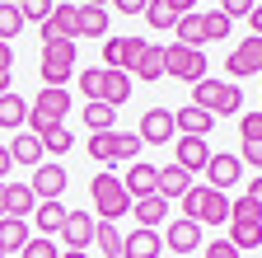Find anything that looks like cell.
Returning a JSON list of instances; mask_svg holds the SVG:
<instances>
[{
  "mask_svg": "<svg viewBox=\"0 0 262 258\" xmlns=\"http://www.w3.org/2000/svg\"><path fill=\"white\" fill-rule=\"evenodd\" d=\"M61 258H89V253H84V249H66Z\"/></svg>",
  "mask_w": 262,
  "mask_h": 258,
  "instance_id": "cell-53",
  "label": "cell"
},
{
  "mask_svg": "<svg viewBox=\"0 0 262 258\" xmlns=\"http://www.w3.org/2000/svg\"><path fill=\"white\" fill-rule=\"evenodd\" d=\"M131 211H136V221L145 225V230H155L159 221H169V202H164L159 192H150V197H136V202H131Z\"/></svg>",
  "mask_w": 262,
  "mask_h": 258,
  "instance_id": "cell-25",
  "label": "cell"
},
{
  "mask_svg": "<svg viewBox=\"0 0 262 258\" xmlns=\"http://www.w3.org/2000/svg\"><path fill=\"white\" fill-rule=\"evenodd\" d=\"M0 258H5V249H0Z\"/></svg>",
  "mask_w": 262,
  "mask_h": 258,
  "instance_id": "cell-56",
  "label": "cell"
},
{
  "mask_svg": "<svg viewBox=\"0 0 262 258\" xmlns=\"http://www.w3.org/2000/svg\"><path fill=\"white\" fill-rule=\"evenodd\" d=\"M206 258H239V249L229 244V240H211V249H206Z\"/></svg>",
  "mask_w": 262,
  "mask_h": 258,
  "instance_id": "cell-44",
  "label": "cell"
},
{
  "mask_svg": "<svg viewBox=\"0 0 262 258\" xmlns=\"http://www.w3.org/2000/svg\"><path fill=\"white\" fill-rule=\"evenodd\" d=\"M28 240H33V235H28V221H19V216H0V249H5V253H24Z\"/></svg>",
  "mask_w": 262,
  "mask_h": 258,
  "instance_id": "cell-24",
  "label": "cell"
},
{
  "mask_svg": "<svg viewBox=\"0 0 262 258\" xmlns=\"http://www.w3.org/2000/svg\"><path fill=\"white\" fill-rule=\"evenodd\" d=\"M206 71H211V66H206V52L183 47V43H169V47H164V75L196 85V80H206Z\"/></svg>",
  "mask_w": 262,
  "mask_h": 258,
  "instance_id": "cell-4",
  "label": "cell"
},
{
  "mask_svg": "<svg viewBox=\"0 0 262 258\" xmlns=\"http://www.w3.org/2000/svg\"><path fill=\"white\" fill-rule=\"evenodd\" d=\"M229 244H234L239 253L244 249H262V211L248 197L229 202Z\"/></svg>",
  "mask_w": 262,
  "mask_h": 258,
  "instance_id": "cell-3",
  "label": "cell"
},
{
  "mask_svg": "<svg viewBox=\"0 0 262 258\" xmlns=\"http://www.w3.org/2000/svg\"><path fill=\"white\" fill-rule=\"evenodd\" d=\"M14 89V71H0V94H10Z\"/></svg>",
  "mask_w": 262,
  "mask_h": 258,
  "instance_id": "cell-51",
  "label": "cell"
},
{
  "mask_svg": "<svg viewBox=\"0 0 262 258\" xmlns=\"http://www.w3.org/2000/svg\"><path fill=\"white\" fill-rule=\"evenodd\" d=\"M19 33H24V14H19V5L0 0V43H10V38H19Z\"/></svg>",
  "mask_w": 262,
  "mask_h": 258,
  "instance_id": "cell-35",
  "label": "cell"
},
{
  "mask_svg": "<svg viewBox=\"0 0 262 258\" xmlns=\"http://www.w3.org/2000/svg\"><path fill=\"white\" fill-rule=\"evenodd\" d=\"M155 183H159V169H155V165H145V160H131V169L122 174V188L131 192V202H136V197H150Z\"/></svg>",
  "mask_w": 262,
  "mask_h": 258,
  "instance_id": "cell-17",
  "label": "cell"
},
{
  "mask_svg": "<svg viewBox=\"0 0 262 258\" xmlns=\"http://www.w3.org/2000/svg\"><path fill=\"white\" fill-rule=\"evenodd\" d=\"M94 240H98V249H103V258H122V230H117L113 221H98Z\"/></svg>",
  "mask_w": 262,
  "mask_h": 258,
  "instance_id": "cell-34",
  "label": "cell"
},
{
  "mask_svg": "<svg viewBox=\"0 0 262 258\" xmlns=\"http://www.w3.org/2000/svg\"><path fill=\"white\" fill-rule=\"evenodd\" d=\"M145 19H150V28H155V33H169V28L178 24V14H173V5H169V0H150V5H145Z\"/></svg>",
  "mask_w": 262,
  "mask_h": 258,
  "instance_id": "cell-32",
  "label": "cell"
},
{
  "mask_svg": "<svg viewBox=\"0 0 262 258\" xmlns=\"http://www.w3.org/2000/svg\"><path fill=\"white\" fill-rule=\"evenodd\" d=\"M164 244H169L173 253H192V249H202V225H196V221H169V230H164L159 235Z\"/></svg>",
  "mask_w": 262,
  "mask_h": 258,
  "instance_id": "cell-16",
  "label": "cell"
},
{
  "mask_svg": "<svg viewBox=\"0 0 262 258\" xmlns=\"http://www.w3.org/2000/svg\"><path fill=\"white\" fill-rule=\"evenodd\" d=\"M89 197H94V207H98V221H122V216L131 211V192L122 188V178H117L113 169H98V174H94Z\"/></svg>",
  "mask_w": 262,
  "mask_h": 258,
  "instance_id": "cell-2",
  "label": "cell"
},
{
  "mask_svg": "<svg viewBox=\"0 0 262 258\" xmlns=\"http://www.w3.org/2000/svg\"><path fill=\"white\" fill-rule=\"evenodd\" d=\"M94 230H98V221H94L89 211H66L61 240H66V249H89V244H94Z\"/></svg>",
  "mask_w": 262,
  "mask_h": 258,
  "instance_id": "cell-14",
  "label": "cell"
},
{
  "mask_svg": "<svg viewBox=\"0 0 262 258\" xmlns=\"http://www.w3.org/2000/svg\"><path fill=\"white\" fill-rule=\"evenodd\" d=\"M169 5H173V14L183 19V14H192V5H196V0H169Z\"/></svg>",
  "mask_w": 262,
  "mask_h": 258,
  "instance_id": "cell-50",
  "label": "cell"
},
{
  "mask_svg": "<svg viewBox=\"0 0 262 258\" xmlns=\"http://www.w3.org/2000/svg\"><path fill=\"white\" fill-rule=\"evenodd\" d=\"M187 188H192V174H187V169H178V165H164V169H159L155 192H159L164 202H173V197L183 202V192H187Z\"/></svg>",
  "mask_w": 262,
  "mask_h": 258,
  "instance_id": "cell-20",
  "label": "cell"
},
{
  "mask_svg": "<svg viewBox=\"0 0 262 258\" xmlns=\"http://www.w3.org/2000/svg\"><path fill=\"white\" fill-rule=\"evenodd\" d=\"M10 160H14V165H24V169H38L42 160H47L42 136H33V132H14V141H10Z\"/></svg>",
  "mask_w": 262,
  "mask_h": 258,
  "instance_id": "cell-18",
  "label": "cell"
},
{
  "mask_svg": "<svg viewBox=\"0 0 262 258\" xmlns=\"http://www.w3.org/2000/svg\"><path fill=\"white\" fill-rule=\"evenodd\" d=\"M141 146H169L173 141V108H145L136 122Z\"/></svg>",
  "mask_w": 262,
  "mask_h": 258,
  "instance_id": "cell-7",
  "label": "cell"
},
{
  "mask_svg": "<svg viewBox=\"0 0 262 258\" xmlns=\"http://www.w3.org/2000/svg\"><path fill=\"white\" fill-rule=\"evenodd\" d=\"M33 225H38V235H61V225H66V207L61 202H38L33 207Z\"/></svg>",
  "mask_w": 262,
  "mask_h": 258,
  "instance_id": "cell-26",
  "label": "cell"
},
{
  "mask_svg": "<svg viewBox=\"0 0 262 258\" xmlns=\"http://www.w3.org/2000/svg\"><path fill=\"white\" fill-rule=\"evenodd\" d=\"M173 43H183V47H196V52H202L206 47V19L202 14H183L178 24H173Z\"/></svg>",
  "mask_w": 262,
  "mask_h": 258,
  "instance_id": "cell-23",
  "label": "cell"
},
{
  "mask_svg": "<svg viewBox=\"0 0 262 258\" xmlns=\"http://www.w3.org/2000/svg\"><path fill=\"white\" fill-rule=\"evenodd\" d=\"M113 122H117V108H108V104H84V127H89V132H113Z\"/></svg>",
  "mask_w": 262,
  "mask_h": 258,
  "instance_id": "cell-33",
  "label": "cell"
},
{
  "mask_svg": "<svg viewBox=\"0 0 262 258\" xmlns=\"http://www.w3.org/2000/svg\"><path fill=\"white\" fill-rule=\"evenodd\" d=\"M244 197H248V202H253V207L262 211V174H257V178L248 183V192H244Z\"/></svg>",
  "mask_w": 262,
  "mask_h": 258,
  "instance_id": "cell-46",
  "label": "cell"
},
{
  "mask_svg": "<svg viewBox=\"0 0 262 258\" xmlns=\"http://www.w3.org/2000/svg\"><path fill=\"white\" fill-rule=\"evenodd\" d=\"M10 5H19V0H10Z\"/></svg>",
  "mask_w": 262,
  "mask_h": 258,
  "instance_id": "cell-57",
  "label": "cell"
},
{
  "mask_svg": "<svg viewBox=\"0 0 262 258\" xmlns=\"http://www.w3.org/2000/svg\"><path fill=\"white\" fill-rule=\"evenodd\" d=\"M248 24H253V33H257V38H262V5H257V10H253V14H248Z\"/></svg>",
  "mask_w": 262,
  "mask_h": 258,
  "instance_id": "cell-52",
  "label": "cell"
},
{
  "mask_svg": "<svg viewBox=\"0 0 262 258\" xmlns=\"http://www.w3.org/2000/svg\"><path fill=\"white\" fill-rule=\"evenodd\" d=\"M202 19H206V43H220V38H229V19H225L220 10L202 14Z\"/></svg>",
  "mask_w": 262,
  "mask_h": 258,
  "instance_id": "cell-41",
  "label": "cell"
},
{
  "mask_svg": "<svg viewBox=\"0 0 262 258\" xmlns=\"http://www.w3.org/2000/svg\"><path fill=\"white\" fill-rule=\"evenodd\" d=\"M234 113H244V89L229 85V80H220V94H215V104H211V117H234Z\"/></svg>",
  "mask_w": 262,
  "mask_h": 258,
  "instance_id": "cell-30",
  "label": "cell"
},
{
  "mask_svg": "<svg viewBox=\"0 0 262 258\" xmlns=\"http://www.w3.org/2000/svg\"><path fill=\"white\" fill-rule=\"evenodd\" d=\"M42 85L66 89V80L75 75V43H42Z\"/></svg>",
  "mask_w": 262,
  "mask_h": 258,
  "instance_id": "cell-5",
  "label": "cell"
},
{
  "mask_svg": "<svg viewBox=\"0 0 262 258\" xmlns=\"http://www.w3.org/2000/svg\"><path fill=\"white\" fill-rule=\"evenodd\" d=\"M131 71H136V80H141V85H155V80L164 75V47L145 43V52L136 56V66H131Z\"/></svg>",
  "mask_w": 262,
  "mask_h": 258,
  "instance_id": "cell-27",
  "label": "cell"
},
{
  "mask_svg": "<svg viewBox=\"0 0 262 258\" xmlns=\"http://www.w3.org/2000/svg\"><path fill=\"white\" fill-rule=\"evenodd\" d=\"M84 5H98V10H108V5H113V0H84Z\"/></svg>",
  "mask_w": 262,
  "mask_h": 258,
  "instance_id": "cell-54",
  "label": "cell"
},
{
  "mask_svg": "<svg viewBox=\"0 0 262 258\" xmlns=\"http://www.w3.org/2000/svg\"><path fill=\"white\" fill-rule=\"evenodd\" d=\"M225 71L234 75V80H244V75H262V38H257V33L244 38L234 52L225 56Z\"/></svg>",
  "mask_w": 262,
  "mask_h": 258,
  "instance_id": "cell-8",
  "label": "cell"
},
{
  "mask_svg": "<svg viewBox=\"0 0 262 258\" xmlns=\"http://www.w3.org/2000/svg\"><path fill=\"white\" fill-rule=\"evenodd\" d=\"M211 127H215V117H211L206 108H192V104H187V108L173 113V132H178V136H206Z\"/></svg>",
  "mask_w": 262,
  "mask_h": 258,
  "instance_id": "cell-19",
  "label": "cell"
},
{
  "mask_svg": "<svg viewBox=\"0 0 262 258\" xmlns=\"http://www.w3.org/2000/svg\"><path fill=\"white\" fill-rule=\"evenodd\" d=\"M66 183H71V178H66V169H61V165H52V160H42V165L33 169V183H28V188L38 192V202H61Z\"/></svg>",
  "mask_w": 262,
  "mask_h": 258,
  "instance_id": "cell-11",
  "label": "cell"
},
{
  "mask_svg": "<svg viewBox=\"0 0 262 258\" xmlns=\"http://www.w3.org/2000/svg\"><path fill=\"white\" fill-rule=\"evenodd\" d=\"M141 52H145V38H103V66L131 75V66H136Z\"/></svg>",
  "mask_w": 262,
  "mask_h": 258,
  "instance_id": "cell-9",
  "label": "cell"
},
{
  "mask_svg": "<svg viewBox=\"0 0 262 258\" xmlns=\"http://www.w3.org/2000/svg\"><path fill=\"white\" fill-rule=\"evenodd\" d=\"M0 71H14V47L0 43Z\"/></svg>",
  "mask_w": 262,
  "mask_h": 258,
  "instance_id": "cell-49",
  "label": "cell"
},
{
  "mask_svg": "<svg viewBox=\"0 0 262 258\" xmlns=\"http://www.w3.org/2000/svg\"><path fill=\"white\" fill-rule=\"evenodd\" d=\"M84 150L94 155V165H98V169L117 165V132H89V146H84Z\"/></svg>",
  "mask_w": 262,
  "mask_h": 258,
  "instance_id": "cell-29",
  "label": "cell"
},
{
  "mask_svg": "<svg viewBox=\"0 0 262 258\" xmlns=\"http://www.w3.org/2000/svg\"><path fill=\"white\" fill-rule=\"evenodd\" d=\"M202 174L211 178L206 188H215V192H229V188H234V183L244 178V160H239V155H211Z\"/></svg>",
  "mask_w": 262,
  "mask_h": 258,
  "instance_id": "cell-10",
  "label": "cell"
},
{
  "mask_svg": "<svg viewBox=\"0 0 262 258\" xmlns=\"http://www.w3.org/2000/svg\"><path fill=\"white\" fill-rule=\"evenodd\" d=\"M136 150H141V136H136V132H117V160H126V165H131Z\"/></svg>",
  "mask_w": 262,
  "mask_h": 258,
  "instance_id": "cell-42",
  "label": "cell"
},
{
  "mask_svg": "<svg viewBox=\"0 0 262 258\" xmlns=\"http://www.w3.org/2000/svg\"><path fill=\"white\" fill-rule=\"evenodd\" d=\"M33 113H42L47 122H56V127H66V113H71V89H52V85H42L38 89V99L28 104Z\"/></svg>",
  "mask_w": 262,
  "mask_h": 258,
  "instance_id": "cell-13",
  "label": "cell"
},
{
  "mask_svg": "<svg viewBox=\"0 0 262 258\" xmlns=\"http://www.w3.org/2000/svg\"><path fill=\"white\" fill-rule=\"evenodd\" d=\"M38 28H42V43H75V38H80V5L61 0V5H56Z\"/></svg>",
  "mask_w": 262,
  "mask_h": 258,
  "instance_id": "cell-6",
  "label": "cell"
},
{
  "mask_svg": "<svg viewBox=\"0 0 262 258\" xmlns=\"http://www.w3.org/2000/svg\"><path fill=\"white\" fill-rule=\"evenodd\" d=\"M239 160H248L253 169H262V141H257V146H244V155H239Z\"/></svg>",
  "mask_w": 262,
  "mask_h": 258,
  "instance_id": "cell-47",
  "label": "cell"
},
{
  "mask_svg": "<svg viewBox=\"0 0 262 258\" xmlns=\"http://www.w3.org/2000/svg\"><path fill=\"white\" fill-rule=\"evenodd\" d=\"M183 221H196V225H220V221H229V192H215L206 183H192L183 192Z\"/></svg>",
  "mask_w": 262,
  "mask_h": 258,
  "instance_id": "cell-1",
  "label": "cell"
},
{
  "mask_svg": "<svg viewBox=\"0 0 262 258\" xmlns=\"http://www.w3.org/2000/svg\"><path fill=\"white\" fill-rule=\"evenodd\" d=\"M80 94H84L89 104H98V94H103V71H98V66L80 71Z\"/></svg>",
  "mask_w": 262,
  "mask_h": 258,
  "instance_id": "cell-39",
  "label": "cell"
},
{
  "mask_svg": "<svg viewBox=\"0 0 262 258\" xmlns=\"http://www.w3.org/2000/svg\"><path fill=\"white\" fill-rule=\"evenodd\" d=\"M52 10H56V0H19V14H24V24H42Z\"/></svg>",
  "mask_w": 262,
  "mask_h": 258,
  "instance_id": "cell-38",
  "label": "cell"
},
{
  "mask_svg": "<svg viewBox=\"0 0 262 258\" xmlns=\"http://www.w3.org/2000/svg\"><path fill=\"white\" fill-rule=\"evenodd\" d=\"M0 216H5V183H0Z\"/></svg>",
  "mask_w": 262,
  "mask_h": 258,
  "instance_id": "cell-55",
  "label": "cell"
},
{
  "mask_svg": "<svg viewBox=\"0 0 262 258\" xmlns=\"http://www.w3.org/2000/svg\"><path fill=\"white\" fill-rule=\"evenodd\" d=\"M159 253H164L159 230H145V225H136L131 235H122V258H159Z\"/></svg>",
  "mask_w": 262,
  "mask_h": 258,
  "instance_id": "cell-15",
  "label": "cell"
},
{
  "mask_svg": "<svg viewBox=\"0 0 262 258\" xmlns=\"http://www.w3.org/2000/svg\"><path fill=\"white\" fill-rule=\"evenodd\" d=\"M33 207H38V192H33L28 183H5V216H19L28 221Z\"/></svg>",
  "mask_w": 262,
  "mask_h": 258,
  "instance_id": "cell-21",
  "label": "cell"
},
{
  "mask_svg": "<svg viewBox=\"0 0 262 258\" xmlns=\"http://www.w3.org/2000/svg\"><path fill=\"white\" fill-rule=\"evenodd\" d=\"M126 99H131V75H126V71H108V66H103V94H98V104L122 108Z\"/></svg>",
  "mask_w": 262,
  "mask_h": 258,
  "instance_id": "cell-22",
  "label": "cell"
},
{
  "mask_svg": "<svg viewBox=\"0 0 262 258\" xmlns=\"http://www.w3.org/2000/svg\"><path fill=\"white\" fill-rule=\"evenodd\" d=\"M103 33H108V10L80 5V38H103Z\"/></svg>",
  "mask_w": 262,
  "mask_h": 258,
  "instance_id": "cell-31",
  "label": "cell"
},
{
  "mask_svg": "<svg viewBox=\"0 0 262 258\" xmlns=\"http://www.w3.org/2000/svg\"><path fill=\"white\" fill-rule=\"evenodd\" d=\"M206 160H211L206 136H178V141H173V165H178V169L202 174V169H206Z\"/></svg>",
  "mask_w": 262,
  "mask_h": 258,
  "instance_id": "cell-12",
  "label": "cell"
},
{
  "mask_svg": "<svg viewBox=\"0 0 262 258\" xmlns=\"http://www.w3.org/2000/svg\"><path fill=\"white\" fill-rule=\"evenodd\" d=\"M19 258H61V249H56V240H47V235H33Z\"/></svg>",
  "mask_w": 262,
  "mask_h": 258,
  "instance_id": "cell-36",
  "label": "cell"
},
{
  "mask_svg": "<svg viewBox=\"0 0 262 258\" xmlns=\"http://www.w3.org/2000/svg\"><path fill=\"white\" fill-rule=\"evenodd\" d=\"M145 5L150 0H113V10H122V14H145Z\"/></svg>",
  "mask_w": 262,
  "mask_h": 258,
  "instance_id": "cell-45",
  "label": "cell"
},
{
  "mask_svg": "<svg viewBox=\"0 0 262 258\" xmlns=\"http://www.w3.org/2000/svg\"><path fill=\"white\" fill-rule=\"evenodd\" d=\"M239 136H244V146H257L262 141V108H253V113L239 117Z\"/></svg>",
  "mask_w": 262,
  "mask_h": 258,
  "instance_id": "cell-37",
  "label": "cell"
},
{
  "mask_svg": "<svg viewBox=\"0 0 262 258\" xmlns=\"http://www.w3.org/2000/svg\"><path fill=\"white\" fill-rule=\"evenodd\" d=\"M71 146H75V136L66 132V127H56V132H47V136H42V150H47V155H66Z\"/></svg>",
  "mask_w": 262,
  "mask_h": 258,
  "instance_id": "cell-40",
  "label": "cell"
},
{
  "mask_svg": "<svg viewBox=\"0 0 262 258\" xmlns=\"http://www.w3.org/2000/svg\"><path fill=\"white\" fill-rule=\"evenodd\" d=\"M257 10V0H220V14L225 19H244V14H253Z\"/></svg>",
  "mask_w": 262,
  "mask_h": 258,
  "instance_id": "cell-43",
  "label": "cell"
},
{
  "mask_svg": "<svg viewBox=\"0 0 262 258\" xmlns=\"http://www.w3.org/2000/svg\"><path fill=\"white\" fill-rule=\"evenodd\" d=\"M10 169H14V160H10V146H0V183L10 178Z\"/></svg>",
  "mask_w": 262,
  "mask_h": 258,
  "instance_id": "cell-48",
  "label": "cell"
},
{
  "mask_svg": "<svg viewBox=\"0 0 262 258\" xmlns=\"http://www.w3.org/2000/svg\"><path fill=\"white\" fill-rule=\"evenodd\" d=\"M24 122H28V104L19 99V94H0V127L5 132H24Z\"/></svg>",
  "mask_w": 262,
  "mask_h": 258,
  "instance_id": "cell-28",
  "label": "cell"
}]
</instances>
